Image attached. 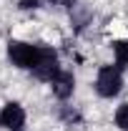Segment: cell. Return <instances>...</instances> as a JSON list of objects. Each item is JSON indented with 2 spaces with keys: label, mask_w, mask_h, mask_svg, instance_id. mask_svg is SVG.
<instances>
[{
  "label": "cell",
  "mask_w": 128,
  "mask_h": 131,
  "mask_svg": "<svg viewBox=\"0 0 128 131\" xmlns=\"http://www.w3.org/2000/svg\"><path fill=\"white\" fill-rule=\"evenodd\" d=\"M5 56H8L10 66H15L18 71H33L38 63V56H40V43L10 38L5 43Z\"/></svg>",
  "instance_id": "1"
},
{
  "label": "cell",
  "mask_w": 128,
  "mask_h": 131,
  "mask_svg": "<svg viewBox=\"0 0 128 131\" xmlns=\"http://www.w3.org/2000/svg\"><path fill=\"white\" fill-rule=\"evenodd\" d=\"M123 68L116 63H106L98 68L96 73V83H93V88H96V93L100 98H116L121 96V91H123Z\"/></svg>",
  "instance_id": "2"
},
{
  "label": "cell",
  "mask_w": 128,
  "mask_h": 131,
  "mask_svg": "<svg viewBox=\"0 0 128 131\" xmlns=\"http://www.w3.org/2000/svg\"><path fill=\"white\" fill-rule=\"evenodd\" d=\"M60 71H63L60 53L53 48V46H43V43H40V56H38V63H35V68H33L30 73L40 83H50Z\"/></svg>",
  "instance_id": "3"
},
{
  "label": "cell",
  "mask_w": 128,
  "mask_h": 131,
  "mask_svg": "<svg viewBox=\"0 0 128 131\" xmlns=\"http://www.w3.org/2000/svg\"><path fill=\"white\" fill-rule=\"evenodd\" d=\"M25 121H28V114L20 101H5L0 106V129L3 131H23Z\"/></svg>",
  "instance_id": "4"
},
{
  "label": "cell",
  "mask_w": 128,
  "mask_h": 131,
  "mask_svg": "<svg viewBox=\"0 0 128 131\" xmlns=\"http://www.w3.org/2000/svg\"><path fill=\"white\" fill-rule=\"evenodd\" d=\"M50 91H53V96L58 98L60 103L70 101L73 93H75V73H73L70 68H63V71L50 81Z\"/></svg>",
  "instance_id": "5"
},
{
  "label": "cell",
  "mask_w": 128,
  "mask_h": 131,
  "mask_svg": "<svg viewBox=\"0 0 128 131\" xmlns=\"http://www.w3.org/2000/svg\"><path fill=\"white\" fill-rule=\"evenodd\" d=\"M111 50H113V63L126 71L128 68V38H116L111 43Z\"/></svg>",
  "instance_id": "6"
},
{
  "label": "cell",
  "mask_w": 128,
  "mask_h": 131,
  "mask_svg": "<svg viewBox=\"0 0 128 131\" xmlns=\"http://www.w3.org/2000/svg\"><path fill=\"white\" fill-rule=\"evenodd\" d=\"M113 124L118 131H128V101L118 103L116 111H113Z\"/></svg>",
  "instance_id": "7"
},
{
  "label": "cell",
  "mask_w": 128,
  "mask_h": 131,
  "mask_svg": "<svg viewBox=\"0 0 128 131\" xmlns=\"http://www.w3.org/2000/svg\"><path fill=\"white\" fill-rule=\"evenodd\" d=\"M45 0H18V10L23 13H30V10H40Z\"/></svg>",
  "instance_id": "8"
},
{
  "label": "cell",
  "mask_w": 128,
  "mask_h": 131,
  "mask_svg": "<svg viewBox=\"0 0 128 131\" xmlns=\"http://www.w3.org/2000/svg\"><path fill=\"white\" fill-rule=\"evenodd\" d=\"M48 5H55V8H68L70 5V0H45Z\"/></svg>",
  "instance_id": "9"
}]
</instances>
